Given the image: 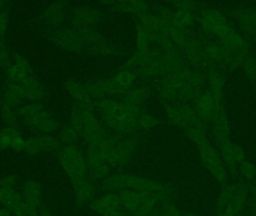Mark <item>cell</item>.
I'll return each mask as SVG.
<instances>
[{
	"mask_svg": "<svg viewBox=\"0 0 256 216\" xmlns=\"http://www.w3.org/2000/svg\"><path fill=\"white\" fill-rule=\"evenodd\" d=\"M94 108L100 113L104 123L116 133L134 134L138 129L136 118L140 108L108 99L94 102Z\"/></svg>",
	"mask_w": 256,
	"mask_h": 216,
	"instance_id": "obj_1",
	"label": "cell"
},
{
	"mask_svg": "<svg viewBox=\"0 0 256 216\" xmlns=\"http://www.w3.org/2000/svg\"><path fill=\"white\" fill-rule=\"evenodd\" d=\"M200 22L207 33L216 36L222 45L240 58L244 59L249 54L246 41L228 25L220 12L212 9L204 11L202 14Z\"/></svg>",
	"mask_w": 256,
	"mask_h": 216,
	"instance_id": "obj_2",
	"label": "cell"
},
{
	"mask_svg": "<svg viewBox=\"0 0 256 216\" xmlns=\"http://www.w3.org/2000/svg\"><path fill=\"white\" fill-rule=\"evenodd\" d=\"M70 122V125L76 128L88 147L100 149L109 137L106 128L94 114V110L75 105L72 108Z\"/></svg>",
	"mask_w": 256,
	"mask_h": 216,
	"instance_id": "obj_3",
	"label": "cell"
},
{
	"mask_svg": "<svg viewBox=\"0 0 256 216\" xmlns=\"http://www.w3.org/2000/svg\"><path fill=\"white\" fill-rule=\"evenodd\" d=\"M102 188L108 192L130 190L137 192H165L173 194L172 188L166 184L128 173L111 175L102 181Z\"/></svg>",
	"mask_w": 256,
	"mask_h": 216,
	"instance_id": "obj_4",
	"label": "cell"
},
{
	"mask_svg": "<svg viewBox=\"0 0 256 216\" xmlns=\"http://www.w3.org/2000/svg\"><path fill=\"white\" fill-rule=\"evenodd\" d=\"M138 145V140L134 134L116 133L109 135L100 149L111 167H124L134 156Z\"/></svg>",
	"mask_w": 256,
	"mask_h": 216,
	"instance_id": "obj_5",
	"label": "cell"
},
{
	"mask_svg": "<svg viewBox=\"0 0 256 216\" xmlns=\"http://www.w3.org/2000/svg\"><path fill=\"white\" fill-rule=\"evenodd\" d=\"M197 146L202 162L222 186L227 185L228 174L219 152L212 146L206 134L198 136L194 140Z\"/></svg>",
	"mask_w": 256,
	"mask_h": 216,
	"instance_id": "obj_6",
	"label": "cell"
},
{
	"mask_svg": "<svg viewBox=\"0 0 256 216\" xmlns=\"http://www.w3.org/2000/svg\"><path fill=\"white\" fill-rule=\"evenodd\" d=\"M58 158L72 184L88 176L86 157L73 145H68L61 149Z\"/></svg>",
	"mask_w": 256,
	"mask_h": 216,
	"instance_id": "obj_7",
	"label": "cell"
},
{
	"mask_svg": "<svg viewBox=\"0 0 256 216\" xmlns=\"http://www.w3.org/2000/svg\"><path fill=\"white\" fill-rule=\"evenodd\" d=\"M87 170L90 177L96 180H104L110 176L111 167L98 148L88 147L86 156Z\"/></svg>",
	"mask_w": 256,
	"mask_h": 216,
	"instance_id": "obj_8",
	"label": "cell"
},
{
	"mask_svg": "<svg viewBox=\"0 0 256 216\" xmlns=\"http://www.w3.org/2000/svg\"><path fill=\"white\" fill-rule=\"evenodd\" d=\"M90 209L103 216H127L116 192H108L88 203Z\"/></svg>",
	"mask_w": 256,
	"mask_h": 216,
	"instance_id": "obj_9",
	"label": "cell"
},
{
	"mask_svg": "<svg viewBox=\"0 0 256 216\" xmlns=\"http://www.w3.org/2000/svg\"><path fill=\"white\" fill-rule=\"evenodd\" d=\"M212 132L218 144L230 140V125L222 102H215L212 119Z\"/></svg>",
	"mask_w": 256,
	"mask_h": 216,
	"instance_id": "obj_10",
	"label": "cell"
},
{
	"mask_svg": "<svg viewBox=\"0 0 256 216\" xmlns=\"http://www.w3.org/2000/svg\"><path fill=\"white\" fill-rule=\"evenodd\" d=\"M50 39L56 45L73 53L85 52V45L74 30H56L50 36Z\"/></svg>",
	"mask_w": 256,
	"mask_h": 216,
	"instance_id": "obj_11",
	"label": "cell"
},
{
	"mask_svg": "<svg viewBox=\"0 0 256 216\" xmlns=\"http://www.w3.org/2000/svg\"><path fill=\"white\" fill-rule=\"evenodd\" d=\"M84 87L92 99L98 100L105 99L108 96L122 95L123 93L122 90L114 78L86 83L84 84Z\"/></svg>",
	"mask_w": 256,
	"mask_h": 216,
	"instance_id": "obj_12",
	"label": "cell"
},
{
	"mask_svg": "<svg viewBox=\"0 0 256 216\" xmlns=\"http://www.w3.org/2000/svg\"><path fill=\"white\" fill-rule=\"evenodd\" d=\"M184 57L196 69L208 68L210 64L206 59L201 42L196 38L190 36L182 49Z\"/></svg>",
	"mask_w": 256,
	"mask_h": 216,
	"instance_id": "obj_13",
	"label": "cell"
},
{
	"mask_svg": "<svg viewBox=\"0 0 256 216\" xmlns=\"http://www.w3.org/2000/svg\"><path fill=\"white\" fill-rule=\"evenodd\" d=\"M102 18V13L96 8L82 6L74 11L72 22L75 28L92 27Z\"/></svg>",
	"mask_w": 256,
	"mask_h": 216,
	"instance_id": "obj_14",
	"label": "cell"
},
{
	"mask_svg": "<svg viewBox=\"0 0 256 216\" xmlns=\"http://www.w3.org/2000/svg\"><path fill=\"white\" fill-rule=\"evenodd\" d=\"M100 3L105 5L112 10L132 14L138 18L142 15L149 13L150 11L148 3L143 1H103Z\"/></svg>",
	"mask_w": 256,
	"mask_h": 216,
	"instance_id": "obj_15",
	"label": "cell"
},
{
	"mask_svg": "<svg viewBox=\"0 0 256 216\" xmlns=\"http://www.w3.org/2000/svg\"><path fill=\"white\" fill-rule=\"evenodd\" d=\"M74 191L76 203L78 206H82L92 200L96 193L94 181L90 175L72 184Z\"/></svg>",
	"mask_w": 256,
	"mask_h": 216,
	"instance_id": "obj_16",
	"label": "cell"
},
{
	"mask_svg": "<svg viewBox=\"0 0 256 216\" xmlns=\"http://www.w3.org/2000/svg\"><path fill=\"white\" fill-rule=\"evenodd\" d=\"M20 84L24 90L26 99L28 100L38 102L48 96L46 87L34 77L28 75Z\"/></svg>",
	"mask_w": 256,
	"mask_h": 216,
	"instance_id": "obj_17",
	"label": "cell"
},
{
	"mask_svg": "<svg viewBox=\"0 0 256 216\" xmlns=\"http://www.w3.org/2000/svg\"><path fill=\"white\" fill-rule=\"evenodd\" d=\"M25 123L30 128L48 134L55 132L58 128L57 121L51 116L49 112L45 110L34 117L25 119Z\"/></svg>",
	"mask_w": 256,
	"mask_h": 216,
	"instance_id": "obj_18",
	"label": "cell"
},
{
	"mask_svg": "<svg viewBox=\"0 0 256 216\" xmlns=\"http://www.w3.org/2000/svg\"><path fill=\"white\" fill-rule=\"evenodd\" d=\"M66 89L70 96L74 99L76 105L82 108L94 110V102L84 88L73 80H69L66 83Z\"/></svg>",
	"mask_w": 256,
	"mask_h": 216,
	"instance_id": "obj_19",
	"label": "cell"
},
{
	"mask_svg": "<svg viewBox=\"0 0 256 216\" xmlns=\"http://www.w3.org/2000/svg\"><path fill=\"white\" fill-rule=\"evenodd\" d=\"M194 101L196 113L201 120L204 123L210 121L214 107V99L210 92H202Z\"/></svg>",
	"mask_w": 256,
	"mask_h": 216,
	"instance_id": "obj_20",
	"label": "cell"
},
{
	"mask_svg": "<svg viewBox=\"0 0 256 216\" xmlns=\"http://www.w3.org/2000/svg\"><path fill=\"white\" fill-rule=\"evenodd\" d=\"M150 90L147 87H131L121 95L120 102L130 106L140 108L150 96Z\"/></svg>",
	"mask_w": 256,
	"mask_h": 216,
	"instance_id": "obj_21",
	"label": "cell"
},
{
	"mask_svg": "<svg viewBox=\"0 0 256 216\" xmlns=\"http://www.w3.org/2000/svg\"><path fill=\"white\" fill-rule=\"evenodd\" d=\"M250 194V184L244 181L238 182V187L234 193L232 200L228 206V207L232 211L234 216H238L243 211L249 198Z\"/></svg>",
	"mask_w": 256,
	"mask_h": 216,
	"instance_id": "obj_22",
	"label": "cell"
},
{
	"mask_svg": "<svg viewBox=\"0 0 256 216\" xmlns=\"http://www.w3.org/2000/svg\"><path fill=\"white\" fill-rule=\"evenodd\" d=\"M26 99L20 84H10L6 87L2 99V107L15 108Z\"/></svg>",
	"mask_w": 256,
	"mask_h": 216,
	"instance_id": "obj_23",
	"label": "cell"
},
{
	"mask_svg": "<svg viewBox=\"0 0 256 216\" xmlns=\"http://www.w3.org/2000/svg\"><path fill=\"white\" fill-rule=\"evenodd\" d=\"M64 2L56 1L51 3L44 12L43 18L46 24L52 27H57L62 22L64 18Z\"/></svg>",
	"mask_w": 256,
	"mask_h": 216,
	"instance_id": "obj_24",
	"label": "cell"
},
{
	"mask_svg": "<svg viewBox=\"0 0 256 216\" xmlns=\"http://www.w3.org/2000/svg\"><path fill=\"white\" fill-rule=\"evenodd\" d=\"M239 27L244 33L248 35L256 33V9H243L234 13Z\"/></svg>",
	"mask_w": 256,
	"mask_h": 216,
	"instance_id": "obj_25",
	"label": "cell"
},
{
	"mask_svg": "<svg viewBox=\"0 0 256 216\" xmlns=\"http://www.w3.org/2000/svg\"><path fill=\"white\" fill-rule=\"evenodd\" d=\"M118 197L126 213L132 215L140 206L142 200L144 192H137L130 190H123L118 191Z\"/></svg>",
	"mask_w": 256,
	"mask_h": 216,
	"instance_id": "obj_26",
	"label": "cell"
},
{
	"mask_svg": "<svg viewBox=\"0 0 256 216\" xmlns=\"http://www.w3.org/2000/svg\"><path fill=\"white\" fill-rule=\"evenodd\" d=\"M76 34L84 42L86 49L90 47L99 46V45H108L106 39L92 27H84V28H75Z\"/></svg>",
	"mask_w": 256,
	"mask_h": 216,
	"instance_id": "obj_27",
	"label": "cell"
},
{
	"mask_svg": "<svg viewBox=\"0 0 256 216\" xmlns=\"http://www.w3.org/2000/svg\"><path fill=\"white\" fill-rule=\"evenodd\" d=\"M210 85V93L213 96L215 102H222V91H224V78L216 68H210L208 69L207 75Z\"/></svg>",
	"mask_w": 256,
	"mask_h": 216,
	"instance_id": "obj_28",
	"label": "cell"
},
{
	"mask_svg": "<svg viewBox=\"0 0 256 216\" xmlns=\"http://www.w3.org/2000/svg\"><path fill=\"white\" fill-rule=\"evenodd\" d=\"M24 200L40 207L42 203V190L40 184L34 180H28L22 187Z\"/></svg>",
	"mask_w": 256,
	"mask_h": 216,
	"instance_id": "obj_29",
	"label": "cell"
},
{
	"mask_svg": "<svg viewBox=\"0 0 256 216\" xmlns=\"http://www.w3.org/2000/svg\"><path fill=\"white\" fill-rule=\"evenodd\" d=\"M233 144L231 140H228L220 145V147L221 158L226 167L228 169V173L232 177L237 176V163L234 159L233 152Z\"/></svg>",
	"mask_w": 256,
	"mask_h": 216,
	"instance_id": "obj_30",
	"label": "cell"
},
{
	"mask_svg": "<svg viewBox=\"0 0 256 216\" xmlns=\"http://www.w3.org/2000/svg\"><path fill=\"white\" fill-rule=\"evenodd\" d=\"M238 187V183L224 185L218 197L216 203V215L225 210L234 197V193Z\"/></svg>",
	"mask_w": 256,
	"mask_h": 216,
	"instance_id": "obj_31",
	"label": "cell"
},
{
	"mask_svg": "<svg viewBox=\"0 0 256 216\" xmlns=\"http://www.w3.org/2000/svg\"><path fill=\"white\" fill-rule=\"evenodd\" d=\"M22 200V197L14 188H0V203L10 210Z\"/></svg>",
	"mask_w": 256,
	"mask_h": 216,
	"instance_id": "obj_32",
	"label": "cell"
},
{
	"mask_svg": "<svg viewBox=\"0 0 256 216\" xmlns=\"http://www.w3.org/2000/svg\"><path fill=\"white\" fill-rule=\"evenodd\" d=\"M194 21V16L192 12L177 10L173 11L171 20L168 22L166 23L174 24V25L182 27V28L188 29L192 25Z\"/></svg>",
	"mask_w": 256,
	"mask_h": 216,
	"instance_id": "obj_33",
	"label": "cell"
},
{
	"mask_svg": "<svg viewBox=\"0 0 256 216\" xmlns=\"http://www.w3.org/2000/svg\"><path fill=\"white\" fill-rule=\"evenodd\" d=\"M164 110H165L166 116L167 119L170 123L176 126L180 127V128H184L185 122L183 116L180 110L178 109L176 105H172L170 103H165L164 105Z\"/></svg>",
	"mask_w": 256,
	"mask_h": 216,
	"instance_id": "obj_34",
	"label": "cell"
},
{
	"mask_svg": "<svg viewBox=\"0 0 256 216\" xmlns=\"http://www.w3.org/2000/svg\"><path fill=\"white\" fill-rule=\"evenodd\" d=\"M36 137L42 152H52L60 149V141L55 137L48 134H42Z\"/></svg>",
	"mask_w": 256,
	"mask_h": 216,
	"instance_id": "obj_35",
	"label": "cell"
},
{
	"mask_svg": "<svg viewBox=\"0 0 256 216\" xmlns=\"http://www.w3.org/2000/svg\"><path fill=\"white\" fill-rule=\"evenodd\" d=\"M44 110V108L43 105L38 102H33V103L27 104V105L20 107L16 110V112H18L19 117L27 119L34 117Z\"/></svg>",
	"mask_w": 256,
	"mask_h": 216,
	"instance_id": "obj_36",
	"label": "cell"
},
{
	"mask_svg": "<svg viewBox=\"0 0 256 216\" xmlns=\"http://www.w3.org/2000/svg\"><path fill=\"white\" fill-rule=\"evenodd\" d=\"M20 132L16 128L6 126L0 131V149L2 150L10 148L12 140L15 136L19 134Z\"/></svg>",
	"mask_w": 256,
	"mask_h": 216,
	"instance_id": "obj_37",
	"label": "cell"
},
{
	"mask_svg": "<svg viewBox=\"0 0 256 216\" xmlns=\"http://www.w3.org/2000/svg\"><path fill=\"white\" fill-rule=\"evenodd\" d=\"M158 123V119L146 113V111L140 110L138 116L136 118V124L138 128H141L142 130H149L154 128L156 124Z\"/></svg>",
	"mask_w": 256,
	"mask_h": 216,
	"instance_id": "obj_38",
	"label": "cell"
},
{
	"mask_svg": "<svg viewBox=\"0 0 256 216\" xmlns=\"http://www.w3.org/2000/svg\"><path fill=\"white\" fill-rule=\"evenodd\" d=\"M80 137L79 132L73 125H66L63 128L60 134V139L62 143L72 145L76 143V140Z\"/></svg>",
	"mask_w": 256,
	"mask_h": 216,
	"instance_id": "obj_39",
	"label": "cell"
},
{
	"mask_svg": "<svg viewBox=\"0 0 256 216\" xmlns=\"http://www.w3.org/2000/svg\"><path fill=\"white\" fill-rule=\"evenodd\" d=\"M1 116L3 122L7 126L16 128L18 123L19 116H18V112L14 110V108L2 107Z\"/></svg>",
	"mask_w": 256,
	"mask_h": 216,
	"instance_id": "obj_40",
	"label": "cell"
},
{
	"mask_svg": "<svg viewBox=\"0 0 256 216\" xmlns=\"http://www.w3.org/2000/svg\"><path fill=\"white\" fill-rule=\"evenodd\" d=\"M239 171L246 181L252 182L256 179V167L248 160L239 164Z\"/></svg>",
	"mask_w": 256,
	"mask_h": 216,
	"instance_id": "obj_41",
	"label": "cell"
},
{
	"mask_svg": "<svg viewBox=\"0 0 256 216\" xmlns=\"http://www.w3.org/2000/svg\"><path fill=\"white\" fill-rule=\"evenodd\" d=\"M136 42L138 51H146L150 48V40L147 31L138 24L137 28Z\"/></svg>",
	"mask_w": 256,
	"mask_h": 216,
	"instance_id": "obj_42",
	"label": "cell"
},
{
	"mask_svg": "<svg viewBox=\"0 0 256 216\" xmlns=\"http://www.w3.org/2000/svg\"><path fill=\"white\" fill-rule=\"evenodd\" d=\"M242 66H243L245 74L250 81H256V61L254 57L248 54L243 61Z\"/></svg>",
	"mask_w": 256,
	"mask_h": 216,
	"instance_id": "obj_43",
	"label": "cell"
},
{
	"mask_svg": "<svg viewBox=\"0 0 256 216\" xmlns=\"http://www.w3.org/2000/svg\"><path fill=\"white\" fill-rule=\"evenodd\" d=\"M7 75L12 81L19 83L22 82L28 75H30L16 64L12 65L8 68Z\"/></svg>",
	"mask_w": 256,
	"mask_h": 216,
	"instance_id": "obj_44",
	"label": "cell"
},
{
	"mask_svg": "<svg viewBox=\"0 0 256 216\" xmlns=\"http://www.w3.org/2000/svg\"><path fill=\"white\" fill-rule=\"evenodd\" d=\"M24 151L26 153L32 155V156H36V155L42 153L36 136L30 137L26 140Z\"/></svg>",
	"mask_w": 256,
	"mask_h": 216,
	"instance_id": "obj_45",
	"label": "cell"
},
{
	"mask_svg": "<svg viewBox=\"0 0 256 216\" xmlns=\"http://www.w3.org/2000/svg\"><path fill=\"white\" fill-rule=\"evenodd\" d=\"M161 208L164 216H182V212L172 203L171 200L161 203Z\"/></svg>",
	"mask_w": 256,
	"mask_h": 216,
	"instance_id": "obj_46",
	"label": "cell"
},
{
	"mask_svg": "<svg viewBox=\"0 0 256 216\" xmlns=\"http://www.w3.org/2000/svg\"><path fill=\"white\" fill-rule=\"evenodd\" d=\"M177 10L192 12L196 7V3L194 1H174L172 3Z\"/></svg>",
	"mask_w": 256,
	"mask_h": 216,
	"instance_id": "obj_47",
	"label": "cell"
},
{
	"mask_svg": "<svg viewBox=\"0 0 256 216\" xmlns=\"http://www.w3.org/2000/svg\"><path fill=\"white\" fill-rule=\"evenodd\" d=\"M14 60L15 64L22 68L28 75H30L32 69L31 65H30V63H28V60L25 57L19 55V54H15L14 56Z\"/></svg>",
	"mask_w": 256,
	"mask_h": 216,
	"instance_id": "obj_48",
	"label": "cell"
},
{
	"mask_svg": "<svg viewBox=\"0 0 256 216\" xmlns=\"http://www.w3.org/2000/svg\"><path fill=\"white\" fill-rule=\"evenodd\" d=\"M25 142L26 140H24L21 134H18V135L15 136L13 140H12L10 148H12L14 151H16V152L24 150V146H25Z\"/></svg>",
	"mask_w": 256,
	"mask_h": 216,
	"instance_id": "obj_49",
	"label": "cell"
},
{
	"mask_svg": "<svg viewBox=\"0 0 256 216\" xmlns=\"http://www.w3.org/2000/svg\"><path fill=\"white\" fill-rule=\"evenodd\" d=\"M18 182V177L15 175L6 176L0 180V188H13Z\"/></svg>",
	"mask_w": 256,
	"mask_h": 216,
	"instance_id": "obj_50",
	"label": "cell"
},
{
	"mask_svg": "<svg viewBox=\"0 0 256 216\" xmlns=\"http://www.w3.org/2000/svg\"><path fill=\"white\" fill-rule=\"evenodd\" d=\"M233 152H234V159H236L237 164H240L242 161L246 160L244 151L238 145L234 144V146H233Z\"/></svg>",
	"mask_w": 256,
	"mask_h": 216,
	"instance_id": "obj_51",
	"label": "cell"
},
{
	"mask_svg": "<svg viewBox=\"0 0 256 216\" xmlns=\"http://www.w3.org/2000/svg\"><path fill=\"white\" fill-rule=\"evenodd\" d=\"M8 24V18L4 12H0V36L4 37L7 30Z\"/></svg>",
	"mask_w": 256,
	"mask_h": 216,
	"instance_id": "obj_52",
	"label": "cell"
},
{
	"mask_svg": "<svg viewBox=\"0 0 256 216\" xmlns=\"http://www.w3.org/2000/svg\"><path fill=\"white\" fill-rule=\"evenodd\" d=\"M12 212L15 216H28L26 209L25 205H24V200L14 207L12 209Z\"/></svg>",
	"mask_w": 256,
	"mask_h": 216,
	"instance_id": "obj_53",
	"label": "cell"
},
{
	"mask_svg": "<svg viewBox=\"0 0 256 216\" xmlns=\"http://www.w3.org/2000/svg\"><path fill=\"white\" fill-rule=\"evenodd\" d=\"M24 201V205H25L26 209L27 214L28 216H36L37 215L38 212V207L33 203H30V202Z\"/></svg>",
	"mask_w": 256,
	"mask_h": 216,
	"instance_id": "obj_54",
	"label": "cell"
},
{
	"mask_svg": "<svg viewBox=\"0 0 256 216\" xmlns=\"http://www.w3.org/2000/svg\"><path fill=\"white\" fill-rule=\"evenodd\" d=\"M147 216H164L161 206H156Z\"/></svg>",
	"mask_w": 256,
	"mask_h": 216,
	"instance_id": "obj_55",
	"label": "cell"
},
{
	"mask_svg": "<svg viewBox=\"0 0 256 216\" xmlns=\"http://www.w3.org/2000/svg\"><path fill=\"white\" fill-rule=\"evenodd\" d=\"M216 216H234V213H233L232 211V209L227 206L224 212L218 214V215H216Z\"/></svg>",
	"mask_w": 256,
	"mask_h": 216,
	"instance_id": "obj_56",
	"label": "cell"
},
{
	"mask_svg": "<svg viewBox=\"0 0 256 216\" xmlns=\"http://www.w3.org/2000/svg\"><path fill=\"white\" fill-rule=\"evenodd\" d=\"M39 216H52L50 211L46 208H43L39 213Z\"/></svg>",
	"mask_w": 256,
	"mask_h": 216,
	"instance_id": "obj_57",
	"label": "cell"
},
{
	"mask_svg": "<svg viewBox=\"0 0 256 216\" xmlns=\"http://www.w3.org/2000/svg\"><path fill=\"white\" fill-rule=\"evenodd\" d=\"M0 216H10V212L6 209H0Z\"/></svg>",
	"mask_w": 256,
	"mask_h": 216,
	"instance_id": "obj_58",
	"label": "cell"
},
{
	"mask_svg": "<svg viewBox=\"0 0 256 216\" xmlns=\"http://www.w3.org/2000/svg\"><path fill=\"white\" fill-rule=\"evenodd\" d=\"M182 216H202L198 214L191 213V212H182Z\"/></svg>",
	"mask_w": 256,
	"mask_h": 216,
	"instance_id": "obj_59",
	"label": "cell"
},
{
	"mask_svg": "<svg viewBox=\"0 0 256 216\" xmlns=\"http://www.w3.org/2000/svg\"><path fill=\"white\" fill-rule=\"evenodd\" d=\"M4 4H6V2L4 1H0V7H2Z\"/></svg>",
	"mask_w": 256,
	"mask_h": 216,
	"instance_id": "obj_60",
	"label": "cell"
},
{
	"mask_svg": "<svg viewBox=\"0 0 256 216\" xmlns=\"http://www.w3.org/2000/svg\"><path fill=\"white\" fill-rule=\"evenodd\" d=\"M246 216H250V215H246Z\"/></svg>",
	"mask_w": 256,
	"mask_h": 216,
	"instance_id": "obj_61",
	"label": "cell"
}]
</instances>
